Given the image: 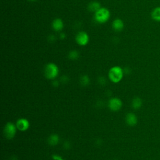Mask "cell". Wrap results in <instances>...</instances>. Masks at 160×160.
Instances as JSON below:
<instances>
[{
  "label": "cell",
  "instance_id": "cell-1",
  "mask_svg": "<svg viewBox=\"0 0 160 160\" xmlns=\"http://www.w3.org/2000/svg\"><path fill=\"white\" fill-rule=\"evenodd\" d=\"M124 75V71L120 66H115L112 67L109 70L108 77L111 81L118 83L121 81Z\"/></svg>",
  "mask_w": 160,
  "mask_h": 160
},
{
  "label": "cell",
  "instance_id": "cell-2",
  "mask_svg": "<svg viewBox=\"0 0 160 160\" xmlns=\"http://www.w3.org/2000/svg\"><path fill=\"white\" fill-rule=\"evenodd\" d=\"M59 75V68L56 64L50 63L44 68V75L48 80H54Z\"/></svg>",
  "mask_w": 160,
  "mask_h": 160
},
{
  "label": "cell",
  "instance_id": "cell-3",
  "mask_svg": "<svg viewBox=\"0 0 160 160\" xmlns=\"http://www.w3.org/2000/svg\"><path fill=\"white\" fill-rule=\"evenodd\" d=\"M110 18L109 11L105 8H101L95 14V19L99 23H105L107 22Z\"/></svg>",
  "mask_w": 160,
  "mask_h": 160
},
{
  "label": "cell",
  "instance_id": "cell-4",
  "mask_svg": "<svg viewBox=\"0 0 160 160\" xmlns=\"http://www.w3.org/2000/svg\"><path fill=\"white\" fill-rule=\"evenodd\" d=\"M17 127L12 122H8L3 129V134L5 138L8 140H12L14 138L16 134Z\"/></svg>",
  "mask_w": 160,
  "mask_h": 160
},
{
  "label": "cell",
  "instance_id": "cell-5",
  "mask_svg": "<svg viewBox=\"0 0 160 160\" xmlns=\"http://www.w3.org/2000/svg\"><path fill=\"white\" fill-rule=\"evenodd\" d=\"M108 108L112 111H118L123 106L122 101L118 98H112L108 103Z\"/></svg>",
  "mask_w": 160,
  "mask_h": 160
},
{
  "label": "cell",
  "instance_id": "cell-6",
  "mask_svg": "<svg viewBox=\"0 0 160 160\" xmlns=\"http://www.w3.org/2000/svg\"><path fill=\"white\" fill-rule=\"evenodd\" d=\"M89 36L84 31L79 32L76 36V41L80 46H85L89 42Z\"/></svg>",
  "mask_w": 160,
  "mask_h": 160
},
{
  "label": "cell",
  "instance_id": "cell-7",
  "mask_svg": "<svg viewBox=\"0 0 160 160\" xmlns=\"http://www.w3.org/2000/svg\"><path fill=\"white\" fill-rule=\"evenodd\" d=\"M16 126L18 130L21 131H26L29 129L30 124L28 120H27L26 118H21L17 120L16 123Z\"/></svg>",
  "mask_w": 160,
  "mask_h": 160
},
{
  "label": "cell",
  "instance_id": "cell-8",
  "mask_svg": "<svg viewBox=\"0 0 160 160\" xmlns=\"http://www.w3.org/2000/svg\"><path fill=\"white\" fill-rule=\"evenodd\" d=\"M125 121L128 126H134L138 123V117L133 113H128L126 115Z\"/></svg>",
  "mask_w": 160,
  "mask_h": 160
},
{
  "label": "cell",
  "instance_id": "cell-9",
  "mask_svg": "<svg viewBox=\"0 0 160 160\" xmlns=\"http://www.w3.org/2000/svg\"><path fill=\"white\" fill-rule=\"evenodd\" d=\"M113 29L116 31H121L124 28V23L121 19H116L112 23Z\"/></svg>",
  "mask_w": 160,
  "mask_h": 160
},
{
  "label": "cell",
  "instance_id": "cell-10",
  "mask_svg": "<svg viewBox=\"0 0 160 160\" xmlns=\"http://www.w3.org/2000/svg\"><path fill=\"white\" fill-rule=\"evenodd\" d=\"M64 24L62 19L60 18H56L53 20L52 23V28L55 31H60L63 30Z\"/></svg>",
  "mask_w": 160,
  "mask_h": 160
},
{
  "label": "cell",
  "instance_id": "cell-11",
  "mask_svg": "<svg viewBox=\"0 0 160 160\" xmlns=\"http://www.w3.org/2000/svg\"><path fill=\"white\" fill-rule=\"evenodd\" d=\"M59 142V136L57 134H51L48 138V143L50 146H56Z\"/></svg>",
  "mask_w": 160,
  "mask_h": 160
},
{
  "label": "cell",
  "instance_id": "cell-12",
  "mask_svg": "<svg viewBox=\"0 0 160 160\" xmlns=\"http://www.w3.org/2000/svg\"><path fill=\"white\" fill-rule=\"evenodd\" d=\"M143 105L142 100L139 97H135L131 101V106L134 109H139L142 108Z\"/></svg>",
  "mask_w": 160,
  "mask_h": 160
},
{
  "label": "cell",
  "instance_id": "cell-13",
  "mask_svg": "<svg viewBox=\"0 0 160 160\" xmlns=\"http://www.w3.org/2000/svg\"><path fill=\"white\" fill-rule=\"evenodd\" d=\"M101 8V5L100 3L97 2H91L88 6V9L89 11L91 12H95L96 13L98 10H99Z\"/></svg>",
  "mask_w": 160,
  "mask_h": 160
},
{
  "label": "cell",
  "instance_id": "cell-14",
  "mask_svg": "<svg viewBox=\"0 0 160 160\" xmlns=\"http://www.w3.org/2000/svg\"><path fill=\"white\" fill-rule=\"evenodd\" d=\"M151 18L153 20L160 22V7L154 8L151 13Z\"/></svg>",
  "mask_w": 160,
  "mask_h": 160
},
{
  "label": "cell",
  "instance_id": "cell-15",
  "mask_svg": "<svg viewBox=\"0 0 160 160\" xmlns=\"http://www.w3.org/2000/svg\"><path fill=\"white\" fill-rule=\"evenodd\" d=\"M80 84L83 87L88 86L90 84V78L88 75H84L80 77Z\"/></svg>",
  "mask_w": 160,
  "mask_h": 160
},
{
  "label": "cell",
  "instance_id": "cell-16",
  "mask_svg": "<svg viewBox=\"0 0 160 160\" xmlns=\"http://www.w3.org/2000/svg\"><path fill=\"white\" fill-rule=\"evenodd\" d=\"M80 57V53L76 50H72L71 51L69 54H68V58L72 60H76Z\"/></svg>",
  "mask_w": 160,
  "mask_h": 160
},
{
  "label": "cell",
  "instance_id": "cell-17",
  "mask_svg": "<svg viewBox=\"0 0 160 160\" xmlns=\"http://www.w3.org/2000/svg\"><path fill=\"white\" fill-rule=\"evenodd\" d=\"M98 82L100 85L104 86L106 84V80L104 76H100V77L98 78Z\"/></svg>",
  "mask_w": 160,
  "mask_h": 160
},
{
  "label": "cell",
  "instance_id": "cell-18",
  "mask_svg": "<svg viewBox=\"0 0 160 160\" xmlns=\"http://www.w3.org/2000/svg\"><path fill=\"white\" fill-rule=\"evenodd\" d=\"M71 147V145H70V143L69 142H64V143H63V148L66 150H68L70 149Z\"/></svg>",
  "mask_w": 160,
  "mask_h": 160
},
{
  "label": "cell",
  "instance_id": "cell-19",
  "mask_svg": "<svg viewBox=\"0 0 160 160\" xmlns=\"http://www.w3.org/2000/svg\"><path fill=\"white\" fill-rule=\"evenodd\" d=\"M68 81H69V78H68V77L65 76V75H63V76H62L61 77V83H65L68 82Z\"/></svg>",
  "mask_w": 160,
  "mask_h": 160
},
{
  "label": "cell",
  "instance_id": "cell-20",
  "mask_svg": "<svg viewBox=\"0 0 160 160\" xmlns=\"http://www.w3.org/2000/svg\"><path fill=\"white\" fill-rule=\"evenodd\" d=\"M53 85L55 86V87H58V86H59V81H58V80H53Z\"/></svg>",
  "mask_w": 160,
  "mask_h": 160
},
{
  "label": "cell",
  "instance_id": "cell-21",
  "mask_svg": "<svg viewBox=\"0 0 160 160\" xmlns=\"http://www.w3.org/2000/svg\"><path fill=\"white\" fill-rule=\"evenodd\" d=\"M65 38H66V35L64 33H61L60 34V38L61 39H64Z\"/></svg>",
  "mask_w": 160,
  "mask_h": 160
},
{
  "label": "cell",
  "instance_id": "cell-22",
  "mask_svg": "<svg viewBox=\"0 0 160 160\" xmlns=\"http://www.w3.org/2000/svg\"><path fill=\"white\" fill-rule=\"evenodd\" d=\"M9 160H18V159L16 156H11Z\"/></svg>",
  "mask_w": 160,
  "mask_h": 160
},
{
  "label": "cell",
  "instance_id": "cell-23",
  "mask_svg": "<svg viewBox=\"0 0 160 160\" xmlns=\"http://www.w3.org/2000/svg\"><path fill=\"white\" fill-rule=\"evenodd\" d=\"M49 38H50L51 41H54V40H55V37L53 35H50V36H49Z\"/></svg>",
  "mask_w": 160,
  "mask_h": 160
},
{
  "label": "cell",
  "instance_id": "cell-24",
  "mask_svg": "<svg viewBox=\"0 0 160 160\" xmlns=\"http://www.w3.org/2000/svg\"><path fill=\"white\" fill-rule=\"evenodd\" d=\"M28 1H30V2H35V1H37V0H28Z\"/></svg>",
  "mask_w": 160,
  "mask_h": 160
},
{
  "label": "cell",
  "instance_id": "cell-25",
  "mask_svg": "<svg viewBox=\"0 0 160 160\" xmlns=\"http://www.w3.org/2000/svg\"><path fill=\"white\" fill-rule=\"evenodd\" d=\"M114 160H117V159H114Z\"/></svg>",
  "mask_w": 160,
  "mask_h": 160
}]
</instances>
